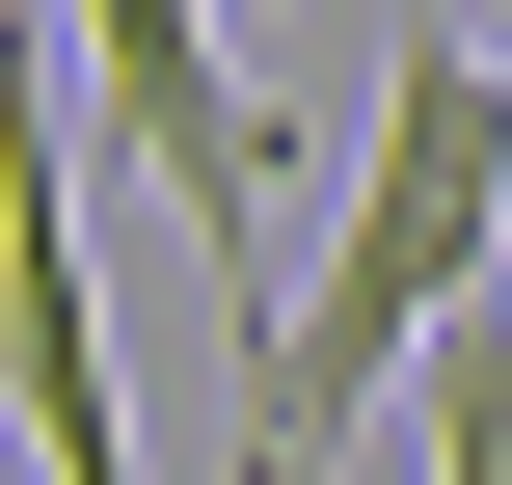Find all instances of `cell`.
<instances>
[{
  "instance_id": "6da1fadb",
  "label": "cell",
  "mask_w": 512,
  "mask_h": 485,
  "mask_svg": "<svg viewBox=\"0 0 512 485\" xmlns=\"http://www.w3.org/2000/svg\"><path fill=\"white\" fill-rule=\"evenodd\" d=\"M512 270V27H405L378 54V135H351V216L243 297V485H351L405 351Z\"/></svg>"
},
{
  "instance_id": "7a4b0ae2",
  "label": "cell",
  "mask_w": 512,
  "mask_h": 485,
  "mask_svg": "<svg viewBox=\"0 0 512 485\" xmlns=\"http://www.w3.org/2000/svg\"><path fill=\"white\" fill-rule=\"evenodd\" d=\"M0 405H27V485H135V378H108V297H81L54 0H0Z\"/></svg>"
},
{
  "instance_id": "3957f363",
  "label": "cell",
  "mask_w": 512,
  "mask_h": 485,
  "mask_svg": "<svg viewBox=\"0 0 512 485\" xmlns=\"http://www.w3.org/2000/svg\"><path fill=\"white\" fill-rule=\"evenodd\" d=\"M54 108H81V135H108L216 270L270 243V81L216 54V0H54Z\"/></svg>"
},
{
  "instance_id": "277c9868",
  "label": "cell",
  "mask_w": 512,
  "mask_h": 485,
  "mask_svg": "<svg viewBox=\"0 0 512 485\" xmlns=\"http://www.w3.org/2000/svg\"><path fill=\"white\" fill-rule=\"evenodd\" d=\"M405 485H512V270L405 351Z\"/></svg>"
},
{
  "instance_id": "5b68a950",
  "label": "cell",
  "mask_w": 512,
  "mask_h": 485,
  "mask_svg": "<svg viewBox=\"0 0 512 485\" xmlns=\"http://www.w3.org/2000/svg\"><path fill=\"white\" fill-rule=\"evenodd\" d=\"M486 27H512V0H486Z\"/></svg>"
}]
</instances>
